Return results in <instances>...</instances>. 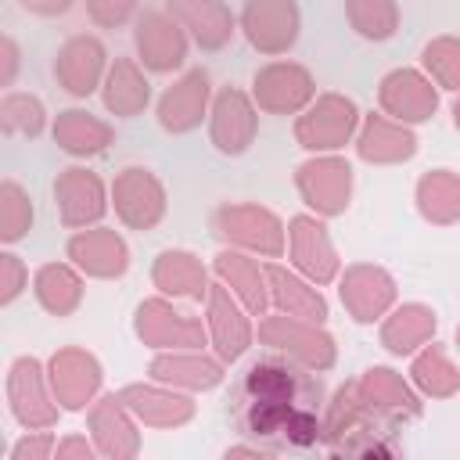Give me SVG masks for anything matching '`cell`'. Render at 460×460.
<instances>
[{"label":"cell","instance_id":"6da1fadb","mask_svg":"<svg viewBox=\"0 0 460 460\" xmlns=\"http://www.w3.org/2000/svg\"><path fill=\"white\" fill-rule=\"evenodd\" d=\"M327 385L316 370L270 352L252 359L230 385L226 413L237 438L266 446L273 456L323 446Z\"/></svg>","mask_w":460,"mask_h":460},{"label":"cell","instance_id":"7a4b0ae2","mask_svg":"<svg viewBox=\"0 0 460 460\" xmlns=\"http://www.w3.org/2000/svg\"><path fill=\"white\" fill-rule=\"evenodd\" d=\"M399 424L388 420L349 377L327 395L323 406V453L338 460H392L402 456Z\"/></svg>","mask_w":460,"mask_h":460},{"label":"cell","instance_id":"3957f363","mask_svg":"<svg viewBox=\"0 0 460 460\" xmlns=\"http://www.w3.org/2000/svg\"><path fill=\"white\" fill-rule=\"evenodd\" d=\"M208 226L223 248H241L259 259L288 255V223L259 201H223L212 208Z\"/></svg>","mask_w":460,"mask_h":460},{"label":"cell","instance_id":"277c9868","mask_svg":"<svg viewBox=\"0 0 460 460\" xmlns=\"http://www.w3.org/2000/svg\"><path fill=\"white\" fill-rule=\"evenodd\" d=\"M359 119L363 111L349 93L323 90L313 97L305 111L291 119V137L305 155H334V151L352 147Z\"/></svg>","mask_w":460,"mask_h":460},{"label":"cell","instance_id":"5b68a950","mask_svg":"<svg viewBox=\"0 0 460 460\" xmlns=\"http://www.w3.org/2000/svg\"><path fill=\"white\" fill-rule=\"evenodd\" d=\"M4 399H7V413L22 431H36V428H58L61 420V402L50 388L47 377V359L22 352L7 363L4 374Z\"/></svg>","mask_w":460,"mask_h":460},{"label":"cell","instance_id":"8992f818","mask_svg":"<svg viewBox=\"0 0 460 460\" xmlns=\"http://www.w3.org/2000/svg\"><path fill=\"white\" fill-rule=\"evenodd\" d=\"M255 334H259V345H266L270 352H280L316 374H327L338 363V341L327 331V323L270 309L266 316H259Z\"/></svg>","mask_w":460,"mask_h":460},{"label":"cell","instance_id":"52a82bcc","mask_svg":"<svg viewBox=\"0 0 460 460\" xmlns=\"http://www.w3.org/2000/svg\"><path fill=\"white\" fill-rule=\"evenodd\" d=\"M133 338L151 352H172V349H208V327L205 316H194L176 305L169 295H147L133 309Z\"/></svg>","mask_w":460,"mask_h":460},{"label":"cell","instance_id":"ba28073f","mask_svg":"<svg viewBox=\"0 0 460 460\" xmlns=\"http://www.w3.org/2000/svg\"><path fill=\"white\" fill-rule=\"evenodd\" d=\"M291 180H295V190H298L302 205L309 212H316L320 219H338L352 205L356 169L341 151H334V155H305L295 165Z\"/></svg>","mask_w":460,"mask_h":460},{"label":"cell","instance_id":"9c48e42d","mask_svg":"<svg viewBox=\"0 0 460 460\" xmlns=\"http://www.w3.org/2000/svg\"><path fill=\"white\" fill-rule=\"evenodd\" d=\"M252 101L259 104L262 115H280V119H295L298 111H305L313 104L316 90V75L309 65L295 61V58H270L266 65H259L252 72L248 83Z\"/></svg>","mask_w":460,"mask_h":460},{"label":"cell","instance_id":"30bf717a","mask_svg":"<svg viewBox=\"0 0 460 460\" xmlns=\"http://www.w3.org/2000/svg\"><path fill=\"white\" fill-rule=\"evenodd\" d=\"M50 194H54L58 223L65 230L97 226L111 212V183L97 169H90L86 162H72V165L58 169Z\"/></svg>","mask_w":460,"mask_h":460},{"label":"cell","instance_id":"8fae6325","mask_svg":"<svg viewBox=\"0 0 460 460\" xmlns=\"http://www.w3.org/2000/svg\"><path fill=\"white\" fill-rule=\"evenodd\" d=\"M334 288H338V302H341L345 316L359 327L381 323L388 316V309L399 302V280L385 266L367 262V259L345 262Z\"/></svg>","mask_w":460,"mask_h":460},{"label":"cell","instance_id":"7c38bea8","mask_svg":"<svg viewBox=\"0 0 460 460\" xmlns=\"http://www.w3.org/2000/svg\"><path fill=\"white\" fill-rule=\"evenodd\" d=\"M216 86L208 68L190 65L183 72L172 75V83L155 97V122L162 133L169 137H187L194 129H201L208 122V108H212Z\"/></svg>","mask_w":460,"mask_h":460},{"label":"cell","instance_id":"4fadbf2b","mask_svg":"<svg viewBox=\"0 0 460 460\" xmlns=\"http://www.w3.org/2000/svg\"><path fill=\"white\" fill-rule=\"evenodd\" d=\"M111 212L126 230L147 234L169 216V190L147 165H122L111 176Z\"/></svg>","mask_w":460,"mask_h":460},{"label":"cell","instance_id":"5bb4252c","mask_svg":"<svg viewBox=\"0 0 460 460\" xmlns=\"http://www.w3.org/2000/svg\"><path fill=\"white\" fill-rule=\"evenodd\" d=\"M187 29L165 7H144L133 22V54L151 75H176L190 58Z\"/></svg>","mask_w":460,"mask_h":460},{"label":"cell","instance_id":"9a60e30c","mask_svg":"<svg viewBox=\"0 0 460 460\" xmlns=\"http://www.w3.org/2000/svg\"><path fill=\"white\" fill-rule=\"evenodd\" d=\"M259 115L262 111L244 86H234V83L219 86L212 97V108H208V122H205L212 151L223 158L248 155L252 144L259 140Z\"/></svg>","mask_w":460,"mask_h":460},{"label":"cell","instance_id":"2e32d148","mask_svg":"<svg viewBox=\"0 0 460 460\" xmlns=\"http://www.w3.org/2000/svg\"><path fill=\"white\" fill-rule=\"evenodd\" d=\"M205 327H208V345L212 352L230 367L237 359L248 356V349L259 341L255 327L259 316H252V309L219 280H212L208 295H205Z\"/></svg>","mask_w":460,"mask_h":460},{"label":"cell","instance_id":"e0dca14e","mask_svg":"<svg viewBox=\"0 0 460 460\" xmlns=\"http://www.w3.org/2000/svg\"><path fill=\"white\" fill-rule=\"evenodd\" d=\"M237 25L255 54L284 58L302 36V7L298 0H244Z\"/></svg>","mask_w":460,"mask_h":460},{"label":"cell","instance_id":"ac0fdd59","mask_svg":"<svg viewBox=\"0 0 460 460\" xmlns=\"http://www.w3.org/2000/svg\"><path fill=\"white\" fill-rule=\"evenodd\" d=\"M108 65H111L108 43L97 32H72L54 50L50 75H54V83H58L61 93H68L72 101H86V97L101 93V83L108 75Z\"/></svg>","mask_w":460,"mask_h":460},{"label":"cell","instance_id":"d6986e66","mask_svg":"<svg viewBox=\"0 0 460 460\" xmlns=\"http://www.w3.org/2000/svg\"><path fill=\"white\" fill-rule=\"evenodd\" d=\"M442 90L420 65H395L377 79V108L406 126H424L438 115Z\"/></svg>","mask_w":460,"mask_h":460},{"label":"cell","instance_id":"ffe728a7","mask_svg":"<svg viewBox=\"0 0 460 460\" xmlns=\"http://www.w3.org/2000/svg\"><path fill=\"white\" fill-rule=\"evenodd\" d=\"M47 377L65 413H86L104 392V363L86 345H61L47 356Z\"/></svg>","mask_w":460,"mask_h":460},{"label":"cell","instance_id":"44dd1931","mask_svg":"<svg viewBox=\"0 0 460 460\" xmlns=\"http://www.w3.org/2000/svg\"><path fill=\"white\" fill-rule=\"evenodd\" d=\"M288 262L309 277L313 284L320 288H331L341 273V255H338V244L327 230V219H320L316 212H295L288 219Z\"/></svg>","mask_w":460,"mask_h":460},{"label":"cell","instance_id":"7402d4cb","mask_svg":"<svg viewBox=\"0 0 460 460\" xmlns=\"http://www.w3.org/2000/svg\"><path fill=\"white\" fill-rule=\"evenodd\" d=\"M140 428L144 424L119 392H101L86 410V435L104 460H137L144 449Z\"/></svg>","mask_w":460,"mask_h":460},{"label":"cell","instance_id":"603a6c76","mask_svg":"<svg viewBox=\"0 0 460 460\" xmlns=\"http://www.w3.org/2000/svg\"><path fill=\"white\" fill-rule=\"evenodd\" d=\"M65 259H72L86 273V280H122L129 273L133 252L122 230L97 223V226H83L68 234Z\"/></svg>","mask_w":460,"mask_h":460},{"label":"cell","instance_id":"cb8c5ba5","mask_svg":"<svg viewBox=\"0 0 460 460\" xmlns=\"http://www.w3.org/2000/svg\"><path fill=\"white\" fill-rule=\"evenodd\" d=\"M119 395L137 413V420L144 428H155V431H176V428H187L198 417V402H194L190 392L172 388V385L155 381V377L129 381V385L119 388Z\"/></svg>","mask_w":460,"mask_h":460},{"label":"cell","instance_id":"d4e9b609","mask_svg":"<svg viewBox=\"0 0 460 460\" xmlns=\"http://www.w3.org/2000/svg\"><path fill=\"white\" fill-rule=\"evenodd\" d=\"M352 151L367 165H402L420 151V140H417L413 126L395 122L392 115H385L377 108V111H363Z\"/></svg>","mask_w":460,"mask_h":460},{"label":"cell","instance_id":"484cf974","mask_svg":"<svg viewBox=\"0 0 460 460\" xmlns=\"http://www.w3.org/2000/svg\"><path fill=\"white\" fill-rule=\"evenodd\" d=\"M212 280V262L190 248H162L151 259V288L176 302H205Z\"/></svg>","mask_w":460,"mask_h":460},{"label":"cell","instance_id":"4316f807","mask_svg":"<svg viewBox=\"0 0 460 460\" xmlns=\"http://www.w3.org/2000/svg\"><path fill=\"white\" fill-rule=\"evenodd\" d=\"M147 377L165 381L172 388H183L190 395H201V392H212L226 381V363L208 349H172V352L151 356Z\"/></svg>","mask_w":460,"mask_h":460},{"label":"cell","instance_id":"83f0119b","mask_svg":"<svg viewBox=\"0 0 460 460\" xmlns=\"http://www.w3.org/2000/svg\"><path fill=\"white\" fill-rule=\"evenodd\" d=\"M165 11L187 29L190 43L208 54L226 50L241 32L237 11L226 0H165Z\"/></svg>","mask_w":460,"mask_h":460},{"label":"cell","instance_id":"f1b7e54d","mask_svg":"<svg viewBox=\"0 0 460 460\" xmlns=\"http://www.w3.org/2000/svg\"><path fill=\"white\" fill-rule=\"evenodd\" d=\"M356 385H359V392H363L388 420H395L399 428L420 420V413H424V395L413 388V381H410L402 370H395V367H388V363H374V367L359 370V374H356Z\"/></svg>","mask_w":460,"mask_h":460},{"label":"cell","instance_id":"f546056e","mask_svg":"<svg viewBox=\"0 0 460 460\" xmlns=\"http://www.w3.org/2000/svg\"><path fill=\"white\" fill-rule=\"evenodd\" d=\"M101 104L115 119H137L155 104L151 72L137 61V54H115L108 65V75L101 83Z\"/></svg>","mask_w":460,"mask_h":460},{"label":"cell","instance_id":"4dcf8cb0","mask_svg":"<svg viewBox=\"0 0 460 460\" xmlns=\"http://www.w3.org/2000/svg\"><path fill=\"white\" fill-rule=\"evenodd\" d=\"M50 140L58 144V151H65L75 162L101 158L115 144V122H108L104 115H97L83 104H72V108H61L54 115Z\"/></svg>","mask_w":460,"mask_h":460},{"label":"cell","instance_id":"1f68e13d","mask_svg":"<svg viewBox=\"0 0 460 460\" xmlns=\"http://www.w3.org/2000/svg\"><path fill=\"white\" fill-rule=\"evenodd\" d=\"M435 334H438V313L428 302H395L388 316L377 323V345L395 359H410L417 349L435 341Z\"/></svg>","mask_w":460,"mask_h":460},{"label":"cell","instance_id":"d6a6232c","mask_svg":"<svg viewBox=\"0 0 460 460\" xmlns=\"http://www.w3.org/2000/svg\"><path fill=\"white\" fill-rule=\"evenodd\" d=\"M266 277H270V309L291 313L302 320H316V323L331 320V302H327L323 288L313 284L309 277H302L291 262L284 266L280 259H266Z\"/></svg>","mask_w":460,"mask_h":460},{"label":"cell","instance_id":"836d02e7","mask_svg":"<svg viewBox=\"0 0 460 460\" xmlns=\"http://www.w3.org/2000/svg\"><path fill=\"white\" fill-rule=\"evenodd\" d=\"M212 277L226 284L248 309L252 316L270 313V277H266V259L248 255L241 248H219L212 255Z\"/></svg>","mask_w":460,"mask_h":460},{"label":"cell","instance_id":"e575fe53","mask_svg":"<svg viewBox=\"0 0 460 460\" xmlns=\"http://www.w3.org/2000/svg\"><path fill=\"white\" fill-rule=\"evenodd\" d=\"M32 298L47 316L68 320L86 298V273L72 259L40 262L32 270Z\"/></svg>","mask_w":460,"mask_h":460},{"label":"cell","instance_id":"d590c367","mask_svg":"<svg viewBox=\"0 0 460 460\" xmlns=\"http://www.w3.org/2000/svg\"><path fill=\"white\" fill-rule=\"evenodd\" d=\"M417 216L431 226H456L460 223V172L438 165L417 176L413 183Z\"/></svg>","mask_w":460,"mask_h":460},{"label":"cell","instance_id":"8d00e7d4","mask_svg":"<svg viewBox=\"0 0 460 460\" xmlns=\"http://www.w3.org/2000/svg\"><path fill=\"white\" fill-rule=\"evenodd\" d=\"M406 377L413 381V388L424 399H453L460 392V363L453 359V352L438 341H428L424 349H417L410 356V370Z\"/></svg>","mask_w":460,"mask_h":460},{"label":"cell","instance_id":"74e56055","mask_svg":"<svg viewBox=\"0 0 460 460\" xmlns=\"http://www.w3.org/2000/svg\"><path fill=\"white\" fill-rule=\"evenodd\" d=\"M54 115L47 111L43 97L32 90H4L0 97V133L4 137H25V140H40L43 133H50Z\"/></svg>","mask_w":460,"mask_h":460},{"label":"cell","instance_id":"f35d334b","mask_svg":"<svg viewBox=\"0 0 460 460\" xmlns=\"http://www.w3.org/2000/svg\"><path fill=\"white\" fill-rule=\"evenodd\" d=\"M36 226V201L29 194L25 183H18L14 176L0 180V244L14 248L22 244Z\"/></svg>","mask_w":460,"mask_h":460},{"label":"cell","instance_id":"ab89813d","mask_svg":"<svg viewBox=\"0 0 460 460\" xmlns=\"http://www.w3.org/2000/svg\"><path fill=\"white\" fill-rule=\"evenodd\" d=\"M345 22L359 40L388 43L402 25V11L399 0H345Z\"/></svg>","mask_w":460,"mask_h":460},{"label":"cell","instance_id":"60d3db41","mask_svg":"<svg viewBox=\"0 0 460 460\" xmlns=\"http://www.w3.org/2000/svg\"><path fill=\"white\" fill-rule=\"evenodd\" d=\"M420 68L431 75L438 90L460 93V36L438 32L420 47Z\"/></svg>","mask_w":460,"mask_h":460},{"label":"cell","instance_id":"b9f144b4","mask_svg":"<svg viewBox=\"0 0 460 460\" xmlns=\"http://www.w3.org/2000/svg\"><path fill=\"white\" fill-rule=\"evenodd\" d=\"M25 291H32V273H29V262L14 252V248H4L0 252V305H14Z\"/></svg>","mask_w":460,"mask_h":460},{"label":"cell","instance_id":"7bdbcfd3","mask_svg":"<svg viewBox=\"0 0 460 460\" xmlns=\"http://www.w3.org/2000/svg\"><path fill=\"white\" fill-rule=\"evenodd\" d=\"M83 11L93 29H126L144 7L140 0H83Z\"/></svg>","mask_w":460,"mask_h":460},{"label":"cell","instance_id":"ee69618b","mask_svg":"<svg viewBox=\"0 0 460 460\" xmlns=\"http://www.w3.org/2000/svg\"><path fill=\"white\" fill-rule=\"evenodd\" d=\"M54 449H58L54 428H36V431H22L11 442L7 460H54Z\"/></svg>","mask_w":460,"mask_h":460},{"label":"cell","instance_id":"f6af8a7d","mask_svg":"<svg viewBox=\"0 0 460 460\" xmlns=\"http://www.w3.org/2000/svg\"><path fill=\"white\" fill-rule=\"evenodd\" d=\"M22 72V47L11 32L0 36V86L4 90H14V79Z\"/></svg>","mask_w":460,"mask_h":460},{"label":"cell","instance_id":"bcb514c9","mask_svg":"<svg viewBox=\"0 0 460 460\" xmlns=\"http://www.w3.org/2000/svg\"><path fill=\"white\" fill-rule=\"evenodd\" d=\"M97 446L90 435H61L58 438V449H54V460H97Z\"/></svg>","mask_w":460,"mask_h":460},{"label":"cell","instance_id":"7dc6e473","mask_svg":"<svg viewBox=\"0 0 460 460\" xmlns=\"http://www.w3.org/2000/svg\"><path fill=\"white\" fill-rule=\"evenodd\" d=\"M83 0H18V7L32 18H65L72 7H79Z\"/></svg>","mask_w":460,"mask_h":460},{"label":"cell","instance_id":"c3c4849f","mask_svg":"<svg viewBox=\"0 0 460 460\" xmlns=\"http://www.w3.org/2000/svg\"><path fill=\"white\" fill-rule=\"evenodd\" d=\"M241 456H248V460H273V453L266 446L252 442V438H241V442H234V446L223 449V460H241Z\"/></svg>","mask_w":460,"mask_h":460},{"label":"cell","instance_id":"681fc988","mask_svg":"<svg viewBox=\"0 0 460 460\" xmlns=\"http://www.w3.org/2000/svg\"><path fill=\"white\" fill-rule=\"evenodd\" d=\"M449 115H453V126H456V133H460V93H453V101H449Z\"/></svg>","mask_w":460,"mask_h":460},{"label":"cell","instance_id":"f907efd6","mask_svg":"<svg viewBox=\"0 0 460 460\" xmlns=\"http://www.w3.org/2000/svg\"><path fill=\"white\" fill-rule=\"evenodd\" d=\"M453 349L460 352V323H456V331H453Z\"/></svg>","mask_w":460,"mask_h":460}]
</instances>
